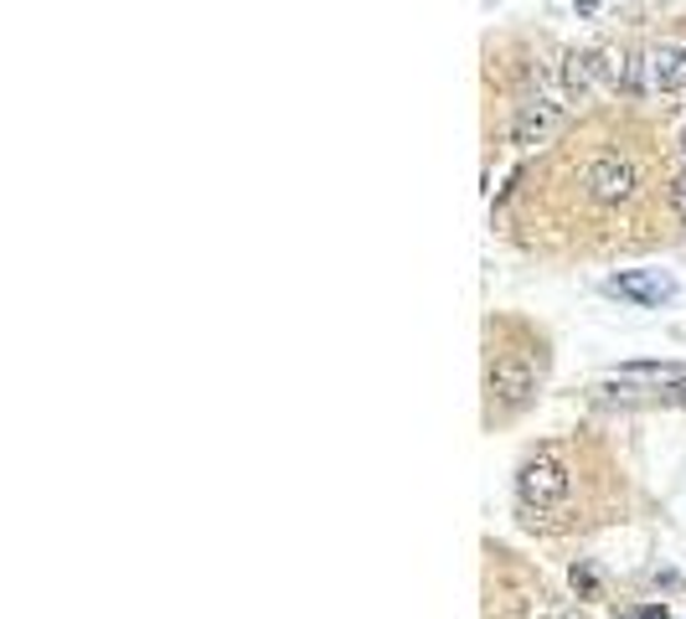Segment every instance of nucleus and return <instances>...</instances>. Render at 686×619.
<instances>
[{
    "mask_svg": "<svg viewBox=\"0 0 686 619\" xmlns=\"http://www.w3.org/2000/svg\"><path fill=\"white\" fill-rule=\"evenodd\" d=\"M568 490H573V469L557 454H532L517 469V496L527 511H553V506L568 501Z\"/></svg>",
    "mask_w": 686,
    "mask_h": 619,
    "instance_id": "f257e3e1",
    "label": "nucleus"
},
{
    "mask_svg": "<svg viewBox=\"0 0 686 619\" xmlns=\"http://www.w3.org/2000/svg\"><path fill=\"white\" fill-rule=\"evenodd\" d=\"M584 191L599 201V207H620V201H630L640 191L635 161H630V155H620V151L594 155V161L584 166Z\"/></svg>",
    "mask_w": 686,
    "mask_h": 619,
    "instance_id": "f03ea898",
    "label": "nucleus"
},
{
    "mask_svg": "<svg viewBox=\"0 0 686 619\" xmlns=\"http://www.w3.org/2000/svg\"><path fill=\"white\" fill-rule=\"evenodd\" d=\"M604 295L635 305V310H661V305L676 300V279L661 268H620V274L604 279Z\"/></svg>",
    "mask_w": 686,
    "mask_h": 619,
    "instance_id": "7ed1b4c3",
    "label": "nucleus"
},
{
    "mask_svg": "<svg viewBox=\"0 0 686 619\" xmlns=\"http://www.w3.org/2000/svg\"><path fill=\"white\" fill-rule=\"evenodd\" d=\"M563 124H568V103L563 99H527L517 109V119H511V145L517 151H536V145L557 140Z\"/></svg>",
    "mask_w": 686,
    "mask_h": 619,
    "instance_id": "20e7f679",
    "label": "nucleus"
},
{
    "mask_svg": "<svg viewBox=\"0 0 686 619\" xmlns=\"http://www.w3.org/2000/svg\"><path fill=\"white\" fill-rule=\"evenodd\" d=\"M486 393H490V402H501V408H521V402L536 393V367L517 352L496 356L486 367Z\"/></svg>",
    "mask_w": 686,
    "mask_h": 619,
    "instance_id": "39448f33",
    "label": "nucleus"
},
{
    "mask_svg": "<svg viewBox=\"0 0 686 619\" xmlns=\"http://www.w3.org/2000/svg\"><path fill=\"white\" fill-rule=\"evenodd\" d=\"M599 78L609 93H624V99H645V52L630 47H604L599 52Z\"/></svg>",
    "mask_w": 686,
    "mask_h": 619,
    "instance_id": "423d86ee",
    "label": "nucleus"
},
{
    "mask_svg": "<svg viewBox=\"0 0 686 619\" xmlns=\"http://www.w3.org/2000/svg\"><path fill=\"white\" fill-rule=\"evenodd\" d=\"M645 88L651 93H686V42H651L645 47Z\"/></svg>",
    "mask_w": 686,
    "mask_h": 619,
    "instance_id": "0eeeda50",
    "label": "nucleus"
},
{
    "mask_svg": "<svg viewBox=\"0 0 686 619\" xmlns=\"http://www.w3.org/2000/svg\"><path fill=\"white\" fill-rule=\"evenodd\" d=\"M557 88H563V99H568V103H588V99H594V93L604 88L599 52H568V57L557 63Z\"/></svg>",
    "mask_w": 686,
    "mask_h": 619,
    "instance_id": "6e6552de",
    "label": "nucleus"
},
{
    "mask_svg": "<svg viewBox=\"0 0 686 619\" xmlns=\"http://www.w3.org/2000/svg\"><path fill=\"white\" fill-rule=\"evenodd\" d=\"M620 383H651V387H671L682 383L686 367H676V362H624L620 372H615Z\"/></svg>",
    "mask_w": 686,
    "mask_h": 619,
    "instance_id": "1a4fd4ad",
    "label": "nucleus"
},
{
    "mask_svg": "<svg viewBox=\"0 0 686 619\" xmlns=\"http://www.w3.org/2000/svg\"><path fill=\"white\" fill-rule=\"evenodd\" d=\"M517 619H578V615L568 604L547 599V594H527V599H517Z\"/></svg>",
    "mask_w": 686,
    "mask_h": 619,
    "instance_id": "9d476101",
    "label": "nucleus"
},
{
    "mask_svg": "<svg viewBox=\"0 0 686 619\" xmlns=\"http://www.w3.org/2000/svg\"><path fill=\"white\" fill-rule=\"evenodd\" d=\"M671 212H676V218L686 222V170L676 176V181H671Z\"/></svg>",
    "mask_w": 686,
    "mask_h": 619,
    "instance_id": "9b49d317",
    "label": "nucleus"
},
{
    "mask_svg": "<svg viewBox=\"0 0 686 619\" xmlns=\"http://www.w3.org/2000/svg\"><path fill=\"white\" fill-rule=\"evenodd\" d=\"M573 588H578V594H594V588H599V573H594V568H573Z\"/></svg>",
    "mask_w": 686,
    "mask_h": 619,
    "instance_id": "f8f14e48",
    "label": "nucleus"
},
{
    "mask_svg": "<svg viewBox=\"0 0 686 619\" xmlns=\"http://www.w3.org/2000/svg\"><path fill=\"white\" fill-rule=\"evenodd\" d=\"M661 402H682L686 408V377L682 383H671V387H661Z\"/></svg>",
    "mask_w": 686,
    "mask_h": 619,
    "instance_id": "ddd939ff",
    "label": "nucleus"
},
{
    "mask_svg": "<svg viewBox=\"0 0 686 619\" xmlns=\"http://www.w3.org/2000/svg\"><path fill=\"white\" fill-rule=\"evenodd\" d=\"M635 619H666V604H645V609H635Z\"/></svg>",
    "mask_w": 686,
    "mask_h": 619,
    "instance_id": "4468645a",
    "label": "nucleus"
},
{
    "mask_svg": "<svg viewBox=\"0 0 686 619\" xmlns=\"http://www.w3.org/2000/svg\"><path fill=\"white\" fill-rule=\"evenodd\" d=\"M676 151H682V155H686V124H682V134H676Z\"/></svg>",
    "mask_w": 686,
    "mask_h": 619,
    "instance_id": "2eb2a0df",
    "label": "nucleus"
}]
</instances>
